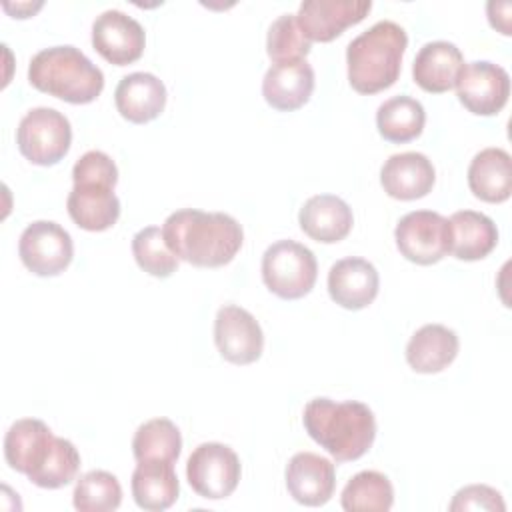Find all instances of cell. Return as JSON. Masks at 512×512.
I'll return each mask as SVG.
<instances>
[{
	"label": "cell",
	"mask_w": 512,
	"mask_h": 512,
	"mask_svg": "<svg viewBox=\"0 0 512 512\" xmlns=\"http://www.w3.org/2000/svg\"><path fill=\"white\" fill-rule=\"evenodd\" d=\"M114 104L124 120L146 124L162 114L166 106V86L150 72H132L118 82Z\"/></svg>",
	"instance_id": "obj_20"
},
{
	"label": "cell",
	"mask_w": 512,
	"mask_h": 512,
	"mask_svg": "<svg viewBox=\"0 0 512 512\" xmlns=\"http://www.w3.org/2000/svg\"><path fill=\"white\" fill-rule=\"evenodd\" d=\"M4 458L8 466L24 474L32 484L48 490L70 484L80 468L76 446L52 434L36 418L16 420L4 436Z\"/></svg>",
	"instance_id": "obj_1"
},
{
	"label": "cell",
	"mask_w": 512,
	"mask_h": 512,
	"mask_svg": "<svg viewBox=\"0 0 512 512\" xmlns=\"http://www.w3.org/2000/svg\"><path fill=\"white\" fill-rule=\"evenodd\" d=\"M460 104L478 116L498 114L510 96L508 72L488 60H474L462 66L456 80Z\"/></svg>",
	"instance_id": "obj_11"
},
{
	"label": "cell",
	"mask_w": 512,
	"mask_h": 512,
	"mask_svg": "<svg viewBox=\"0 0 512 512\" xmlns=\"http://www.w3.org/2000/svg\"><path fill=\"white\" fill-rule=\"evenodd\" d=\"M72 182H106L116 186L118 168L106 152L90 150L76 160L72 168Z\"/></svg>",
	"instance_id": "obj_33"
},
{
	"label": "cell",
	"mask_w": 512,
	"mask_h": 512,
	"mask_svg": "<svg viewBox=\"0 0 512 512\" xmlns=\"http://www.w3.org/2000/svg\"><path fill=\"white\" fill-rule=\"evenodd\" d=\"M370 0H306L296 20L310 42H330L370 12Z\"/></svg>",
	"instance_id": "obj_14"
},
{
	"label": "cell",
	"mask_w": 512,
	"mask_h": 512,
	"mask_svg": "<svg viewBox=\"0 0 512 512\" xmlns=\"http://www.w3.org/2000/svg\"><path fill=\"white\" fill-rule=\"evenodd\" d=\"M434 182V164L422 152L392 154L380 170V184L384 192L396 200L422 198L432 190Z\"/></svg>",
	"instance_id": "obj_17"
},
{
	"label": "cell",
	"mask_w": 512,
	"mask_h": 512,
	"mask_svg": "<svg viewBox=\"0 0 512 512\" xmlns=\"http://www.w3.org/2000/svg\"><path fill=\"white\" fill-rule=\"evenodd\" d=\"M66 208L76 226L88 232H102L116 224L120 200L114 186L106 182H76L68 194Z\"/></svg>",
	"instance_id": "obj_19"
},
{
	"label": "cell",
	"mask_w": 512,
	"mask_h": 512,
	"mask_svg": "<svg viewBox=\"0 0 512 512\" xmlns=\"http://www.w3.org/2000/svg\"><path fill=\"white\" fill-rule=\"evenodd\" d=\"M346 512H388L394 504V488L388 476L376 470L354 474L340 496Z\"/></svg>",
	"instance_id": "obj_28"
},
{
	"label": "cell",
	"mask_w": 512,
	"mask_h": 512,
	"mask_svg": "<svg viewBox=\"0 0 512 512\" xmlns=\"http://www.w3.org/2000/svg\"><path fill=\"white\" fill-rule=\"evenodd\" d=\"M94 50L116 66L136 62L146 46V34L138 20L122 10H104L92 24Z\"/></svg>",
	"instance_id": "obj_13"
},
{
	"label": "cell",
	"mask_w": 512,
	"mask_h": 512,
	"mask_svg": "<svg viewBox=\"0 0 512 512\" xmlns=\"http://www.w3.org/2000/svg\"><path fill=\"white\" fill-rule=\"evenodd\" d=\"M132 496L134 502L148 512H162L178 500L180 484L174 472V464L160 460L138 462L132 472Z\"/></svg>",
	"instance_id": "obj_26"
},
{
	"label": "cell",
	"mask_w": 512,
	"mask_h": 512,
	"mask_svg": "<svg viewBox=\"0 0 512 512\" xmlns=\"http://www.w3.org/2000/svg\"><path fill=\"white\" fill-rule=\"evenodd\" d=\"M22 264L36 276H58L74 256V242L68 230L52 220H36L24 228L18 240Z\"/></svg>",
	"instance_id": "obj_10"
},
{
	"label": "cell",
	"mask_w": 512,
	"mask_h": 512,
	"mask_svg": "<svg viewBox=\"0 0 512 512\" xmlns=\"http://www.w3.org/2000/svg\"><path fill=\"white\" fill-rule=\"evenodd\" d=\"M298 224L312 240L322 244H334L348 236L354 224L352 208L334 194L310 196L300 212Z\"/></svg>",
	"instance_id": "obj_21"
},
{
	"label": "cell",
	"mask_w": 512,
	"mask_h": 512,
	"mask_svg": "<svg viewBox=\"0 0 512 512\" xmlns=\"http://www.w3.org/2000/svg\"><path fill=\"white\" fill-rule=\"evenodd\" d=\"M464 66V56L460 48L448 40L426 42L412 64L414 82L432 94L448 92L456 86L460 70Z\"/></svg>",
	"instance_id": "obj_22"
},
{
	"label": "cell",
	"mask_w": 512,
	"mask_h": 512,
	"mask_svg": "<svg viewBox=\"0 0 512 512\" xmlns=\"http://www.w3.org/2000/svg\"><path fill=\"white\" fill-rule=\"evenodd\" d=\"M16 144L20 154L32 164L52 166L68 154L72 126L62 112L38 106L22 116L16 128Z\"/></svg>",
	"instance_id": "obj_7"
},
{
	"label": "cell",
	"mask_w": 512,
	"mask_h": 512,
	"mask_svg": "<svg viewBox=\"0 0 512 512\" xmlns=\"http://www.w3.org/2000/svg\"><path fill=\"white\" fill-rule=\"evenodd\" d=\"M266 52L274 64L304 60L310 52V40L302 34L296 14L278 16L266 36Z\"/></svg>",
	"instance_id": "obj_32"
},
{
	"label": "cell",
	"mask_w": 512,
	"mask_h": 512,
	"mask_svg": "<svg viewBox=\"0 0 512 512\" xmlns=\"http://www.w3.org/2000/svg\"><path fill=\"white\" fill-rule=\"evenodd\" d=\"M394 240L406 260L420 266L436 264L450 252V222L438 212L414 210L398 220Z\"/></svg>",
	"instance_id": "obj_8"
},
{
	"label": "cell",
	"mask_w": 512,
	"mask_h": 512,
	"mask_svg": "<svg viewBox=\"0 0 512 512\" xmlns=\"http://www.w3.org/2000/svg\"><path fill=\"white\" fill-rule=\"evenodd\" d=\"M236 452L220 442H204L194 448L186 462V478L192 490L206 500L228 498L240 482Z\"/></svg>",
	"instance_id": "obj_9"
},
{
	"label": "cell",
	"mask_w": 512,
	"mask_h": 512,
	"mask_svg": "<svg viewBox=\"0 0 512 512\" xmlns=\"http://www.w3.org/2000/svg\"><path fill=\"white\" fill-rule=\"evenodd\" d=\"M314 92V70L306 60L272 64L262 80L264 100L280 110L292 112L302 108Z\"/></svg>",
	"instance_id": "obj_18"
},
{
	"label": "cell",
	"mask_w": 512,
	"mask_h": 512,
	"mask_svg": "<svg viewBox=\"0 0 512 512\" xmlns=\"http://www.w3.org/2000/svg\"><path fill=\"white\" fill-rule=\"evenodd\" d=\"M406 46L408 36L400 24L392 20L372 24L346 48L350 86L360 94L390 88L400 76Z\"/></svg>",
	"instance_id": "obj_4"
},
{
	"label": "cell",
	"mask_w": 512,
	"mask_h": 512,
	"mask_svg": "<svg viewBox=\"0 0 512 512\" xmlns=\"http://www.w3.org/2000/svg\"><path fill=\"white\" fill-rule=\"evenodd\" d=\"M450 252L458 260L474 262L486 258L498 244V228L492 218L476 210H458L450 218Z\"/></svg>",
	"instance_id": "obj_25"
},
{
	"label": "cell",
	"mask_w": 512,
	"mask_h": 512,
	"mask_svg": "<svg viewBox=\"0 0 512 512\" xmlns=\"http://www.w3.org/2000/svg\"><path fill=\"white\" fill-rule=\"evenodd\" d=\"M164 240L178 260L200 268H218L238 254L244 242L242 226L224 212L182 208L162 226Z\"/></svg>",
	"instance_id": "obj_2"
},
{
	"label": "cell",
	"mask_w": 512,
	"mask_h": 512,
	"mask_svg": "<svg viewBox=\"0 0 512 512\" xmlns=\"http://www.w3.org/2000/svg\"><path fill=\"white\" fill-rule=\"evenodd\" d=\"M336 486L334 464L314 452H298L286 464V488L302 506H324Z\"/></svg>",
	"instance_id": "obj_16"
},
{
	"label": "cell",
	"mask_w": 512,
	"mask_h": 512,
	"mask_svg": "<svg viewBox=\"0 0 512 512\" xmlns=\"http://www.w3.org/2000/svg\"><path fill=\"white\" fill-rule=\"evenodd\" d=\"M30 84L70 104H90L104 88L102 70L76 46H50L32 56Z\"/></svg>",
	"instance_id": "obj_5"
},
{
	"label": "cell",
	"mask_w": 512,
	"mask_h": 512,
	"mask_svg": "<svg viewBox=\"0 0 512 512\" xmlns=\"http://www.w3.org/2000/svg\"><path fill=\"white\" fill-rule=\"evenodd\" d=\"M214 342L220 356L232 364L246 366L260 358L264 334L258 320L236 304H226L214 320Z\"/></svg>",
	"instance_id": "obj_12"
},
{
	"label": "cell",
	"mask_w": 512,
	"mask_h": 512,
	"mask_svg": "<svg viewBox=\"0 0 512 512\" xmlns=\"http://www.w3.org/2000/svg\"><path fill=\"white\" fill-rule=\"evenodd\" d=\"M318 276V262L310 248L294 240L270 244L262 256V280L282 300L306 296Z\"/></svg>",
	"instance_id": "obj_6"
},
{
	"label": "cell",
	"mask_w": 512,
	"mask_h": 512,
	"mask_svg": "<svg viewBox=\"0 0 512 512\" xmlns=\"http://www.w3.org/2000/svg\"><path fill=\"white\" fill-rule=\"evenodd\" d=\"M458 334L444 324H424L406 344V362L418 374H436L454 362Z\"/></svg>",
	"instance_id": "obj_23"
},
{
	"label": "cell",
	"mask_w": 512,
	"mask_h": 512,
	"mask_svg": "<svg viewBox=\"0 0 512 512\" xmlns=\"http://www.w3.org/2000/svg\"><path fill=\"white\" fill-rule=\"evenodd\" d=\"M132 254L136 264L156 278H168L178 268V258L168 248L162 228L146 226L132 238Z\"/></svg>",
	"instance_id": "obj_31"
},
{
	"label": "cell",
	"mask_w": 512,
	"mask_h": 512,
	"mask_svg": "<svg viewBox=\"0 0 512 512\" xmlns=\"http://www.w3.org/2000/svg\"><path fill=\"white\" fill-rule=\"evenodd\" d=\"M468 186L484 202L500 204L512 192V160L504 148L480 150L468 166Z\"/></svg>",
	"instance_id": "obj_24"
},
{
	"label": "cell",
	"mask_w": 512,
	"mask_h": 512,
	"mask_svg": "<svg viewBox=\"0 0 512 512\" xmlns=\"http://www.w3.org/2000/svg\"><path fill=\"white\" fill-rule=\"evenodd\" d=\"M426 124L424 106L412 96H392L378 106L376 126L384 140L404 144L418 138Z\"/></svg>",
	"instance_id": "obj_27"
},
{
	"label": "cell",
	"mask_w": 512,
	"mask_h": 512,
	"mask_svg": "<svg viewBox=\"0 0 512 512\" xmlns=\"http://www.w3.org/2000/svg\"><path fill=\"white\" fill-rule=\"evenodd\" d=\"M378 288V270L366 258L348 256L334 262L328 270V294L346 310H362L372 304Z\"/></svg>",
	"instance_id": "obj_15"
},
{
	"label": "cell",
	"mask_w": 512,
	"mask_h": 512,
	"mask_svg": "<svg viewBox=\"0 0 512 512\" xmlns=\"http://www.w3.org/2000/svg\"><path fill=\"white\" fill-rule=\"evenodd\" d=\"M182 452V436L178 426L168 418H152L138 426L132 438V454L136 462L160 460L174 464Z\"/></svg>",
	"instance_id": "obj_29"
},
{
	"label": "cell",
	"mask_w": 512,
	"mask_h": 512,
	"mask_svg": "<svg viewBox=\"0 0 512 512\" xmlns=\"http://www.w3.org/2000/svg\"><path fill=\"white\" fill-rule=\"evenodd\" d=\"M122 502V486L112 472L90 470L76 480L72 504L80 512H110Z\"/></svg>",
	"instance_id": "obj_30"
},
{
	"label": "cell",
	"mask_w": 512,
	"mask_h": 512,
	"mask_svg": "<svg viewBox=\"0 0 512 512\" xmlns=\"http://www.w3.org/2000/svg\"><path fill=\"white\" fill-rule=\"evenodd\" d=\"M450 512H464V510H490V512H504L506 504L502 500V494L486 484H470L460 488L452 502Z\"/></svg>",
	"instance_id": "obj_34"
},
{
	"label": "cell",
	"mask_w": 512,
	"mask_h": 512,
	"mask_svg": "<svg viewBox=\"0 0 512 512\" xmlns=\"http://www.w3.org/2000/svg\"><path fill=\"white\" fill-rule=\"evenodd\" d=\"M486 10H488V20H490L492 28L500 30L504 36H510V10H512V4L510 2H488Z\"/></svg>",
	"instance_id": "obj_35"
},
{
	"label": "cell",
	"mask_w": 512,
	"mask_h": 512,
	"mask_svg": "<svg viewBox=\"0 0 512 512\" xmlns=\"http://www.w3.org/2000/svg\"><path fill=\"white\" fill-rule=\"evenodd\" d=\"M302 424L308 436L336 462L362 458L376 438L374 412L358 400L334 402L330 398H312L304 406Z\"/></svg>",
	"instance_id": "obj_3"
}]
</instances>
